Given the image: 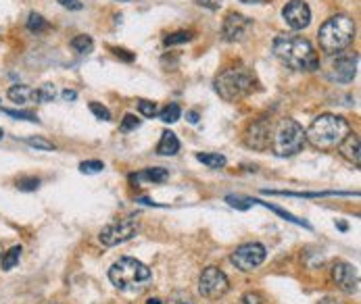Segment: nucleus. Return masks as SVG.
I'll return each mask as SVG.
<instances>
[{
    "label": "nucleus",
    "instance_id": "1",
    "mask_svg": "<svg viewBox=\"0 0 361 304\" xmlns=\"http://www.w3.org/2000/svg\"><path fill=\"white\" fill-rule=\"evenodd\" d=\"M271 51L276 58L286 65L288 69L295 71H315L319 67V58L313 51L311 42L307 38L295 36V34H284L274 40Z\"/></svg>",
    "mask_w": 361,
    "mask_h": 304
},
{
    "label": "nucleus",
    "instance_id": "2",
    "mask_svg": "<svg viewBox=\"0 0 361 304\" xmlns=\"http://www.w3.org/2000/svg\"><path fill=\"white\" fill-rule=\"evenodd\" d=\"M349 132H351V127H349L347 119L326 113V115H319L313 119L310 129L305 132V140H310V144L315 148L330 151V148H336Z\"/></svg>",
    "mask_w": 361,
    "mask_h": 304
},
{
    "label": "nucleus",
    "instance_id": "3",
    "mask_svg": "<svg viewBox=\"0 0 361 304\" xmlns=\"http://www.w3.org/2000/svg\"><path fill=\"white\" fill-rule=\"evenodd\" d=\"M319 49L326 54H338L347 51L355 38V23L347 15H334L319 27Z\"/></svg>",
    "mask_w": 361,
    "mask_h": 304
},
{
    "label": "nucleus",
    "instance_id": "4",
    "mask_svg": "<svg viewBox=\"0 0 361 304\" xmlns=\"http://www.w3.org/2000/svg\"><path fill=\"white\" fill-rule=\"evenodd\" d=\"M109 279L121 292H138L151 281V269L136 258L123 256L109 269Z\"/></svg>",
    "mask_w": 361,
    "mask_h": 304
},
{
    "label": "nucleus",
    "instance_id": "5",
    "mask_svg": "<svg viewBox=\"0 0 361 304\" xmlns=\"http://www.w3.org/2000/svg\"><path fill=\"white\" fill-rule=\"evenodd\" d=\"M255 73L245 67V65H238V67H230L226 69L224 73H219L215 77V92L228 102H236L245 96H249L253 90H255Z\"/></svg>",
    "mask_w": 361,
    "mask_h": 304
},
{
    "label": "nucleus",
    "instance_id": "6",
    "mask_svg": "<svg viewBox=\"0 0 361 304\" xmlns=\"http://www.w3.org/2000/svg\"><path fill=\"white\" fill-rule=\"evenodd\" d=\"M269 146L276 156H293L305 146V129L295 119H282L276 127H271Z\"/></svg>",
    "mask_w": 361,
    "mask_h": 304
},
{
    "label": "nucleus",
    "instance_id": "7",
    "mask_svg": "<svg viewBox=\"0 0 361 304\" xmlns=\"http://www.w3.org/2000/svg\"><path fill=\"white\" fill-rule=\"evenodd\" d=\"M357 54L355 52H338V54H330V61H328V69H326V75L330 82H336V84H349L355 80L357 75Z\"/></svg>",
    "mask_w": 361,
    "mask_h": 304
},
{
    "label": "nucleus",
    "instance_id": "8",
    "mask_svg": "<svg viewBox=\"0 0 361 304\" xmlns=\"http://www.w3.org/2000/svg\"><path fill=\"white\" fill-rule=\"evenodd\" d=\"M230 290V281L226 277V273L217 267H207L205 271L201 273L199 277V292L205 296V298H211V300H217L221 298L226 292Z\"/></svg>",
    "mask_w": 361,
    "mask_h": 304
},
{
    "label": "nucleus",
    "instance_id": "9",
    "mask_svg": "<svg viewBox=\"0 0 361 304\" xmlns=\"http://www.w3.org/2000/svg\"><path fill=\"white\" fill-rule=\"evenodd\" d=\"M136 232H138V223L134 219H121V221L106 225L99 238L104 246H117V244L132 240L136 236Z\"/></svg>",
    "mask_w": 361,
    "mask_h": 304
},
{
    "label": "nucleus",
    "instance_id": "10",
    "mask_svg": "<svg viewBox=\"0 0 361 304\" xmlns=\"http://www.w3.org/2000/svg\"><path fill=\"white\" fill-rule=\"evenodd\" d=\"M265 246L251 242V244H243L240 248H236V253L232 254V262L236 265V269L240 271H253L265 260Z\"/></svg>",
    "mask_w": 361,
    "mask_h": 304
},
{
    "label": "nucleus",
    "instance_id": "11",
    "mask_svg": "<svg viewBox=\"0 0 361 304\" xmlns=\"http://www.w3.org/2000/svg\"><path fill=\"white\" fill-rule=\"evenodd\" d=\"M253 21L240 13H228L226 19H224V25H221V36L226 42H240L247 38L249 30H251Z\"/></svg>",
    "mask_w": 361,
    "mask_h": 304
},
{
    "label": "nucleus",
    "instance_id": "12",
    "mask_svg": "<svg viewBox=\"0 0 361 304\" xmlns=\"http://www.w3.org/2000/svg\"><path fill=\"white\" fill-rule=\"evenodd\" d=\"M282 17L286 21V25L295 32L305 30L311 23V8L305 0H290L286 2V6L282 8Z\"/></svg>",
    "mask_w": 361,
    "mask_h": 304
},
{
    "label": "nucleus",
    "instance_id": "13",
    "mask_svg": "<svg viewBox=\"0 0 361 304\" xmlns=\"http://www.w3.org/2000/svg\"><path fill=\"white\" fill-rule=\"evenodd\" d=\"M332 279L345 294H357L360 292V273L349 262H336L332 267Z\"/></svg>",
    "mask_w": 361,
    "mask_h": 304
},
{
    "label": "nucleus",
    "instance_id": "14",
    "mask_svg": "<svg viewBox=\"0 0 361 304\" xmlns=\"http://www.w3.org/2000/svg\"><path fill=\"white\" fill-rule=\"evenodd\" d=\"M269 138H271V123L263 119L249 127L247 146H251L255 151H265V148H269Z\"/></svg>",
    "mask_w": 361,
    "mask_h": 304
},
{
    "label": "nucleus",
    "instance_id": "15",
    "mask_svg": "<svg viewBox=\"0 0 361 304\" xmlns=\"http://www.w3.org/2000/svg\"><path fill=\"white\" fill-rule=\"evenodd\" d=\"M338 151H341V154H343L349 163H353L355 167H360L361 144H360V136H357L355 132H349V134L345 136V140L338 144Z\"/></svg>",
    "mask_w": 361,
    "mask_h": 304
},
{
    "label": "nucleus",
    "instance_id": "16",
    "mask_svg": "<svg viewBox=\"0 0 361 304\" xmlns=\"http://www.w3.org/2000/svg\"><path fill=\"white\" fill-rule=\"evenodd\" d=\"M8 99L15 104H36L38 101V90L25 86V84H17L13 88H8Z\"/></svg>",
    "mask_w": 361,
    "mask_h": 304
},
{
    "label": "nucleus",
    "instance_id": "17",
    "mask_svg": "<svg viewBox=\"0 0 361 304\" xmlns=\"http://www.w3.org/2000/svg\"><path fill=\"white\" fill-rule=\"evenodd\" d=\"M157 152L161 156H173V154H178L180 152V140L176 138V134L163 132V136H161V140L157 144Z\"/></svg>",
    "mask_w": 361,
    "mask_h": 304
},
{
    "label": "nucleus",
    "instance_id": "18",
    "mask_svg": "<svg viewBox=\"0 0 361 304\" xmlns=\"http://www.w3.org/2000/svg\"><path fill=\"white\" fill-rule=\"evenodd\" d=\"M167 177H169L167 169H163V167H153V169H145V171L138 173V175H132V182L138 184V182L147 179V182H153V184H163Z\"/></svg>",
    "mask_w": 361,
    "mask_h": 304
},
{
    "label": "nucleus",
    "instance_id": "19",
    "mask_svg": "<svg viewBox=\"0 0 361 304\" xmlns=\"http://www.w3.org/2000/svg\"><path fill=\"white\" fill-rule=\"evenodd\" d=\"M197 160H201L209 169H219V167L226 165V156L219 154V152H199L197 154Z\"/></svg>",
    "mask_w": 361,
    "mask_h": 304
},
{
    "label": "nucleus",
    "instance_id": "20",
    "mask_svg": "<svg viewBox=\"0 0 361 304\" xmlns=\"http://www.w3.org/2000/svg\"><path fill=\"white\" fill-rule=\"evenodd\" d=\"M21 258V246H13L8 253H4V256H0V267L2 271H11Z\"/></svg>",
    "mask_w": 361,
    "mask_h": 304
},
{
    "label": "nucleus",
    "instance_id": "21",
    "mask_svg": "<svg viewBox=\"0 0 361 304\" xmlns=\"http://www.w3.org/2000/svg\"><path fill=\"white\" fill-rule=\"evenodd\" d=\"M159 117H161L163 123H176V121L182 117V108H180L176 102H169V104L159 113Z\"/></svg>",
    "mask_w": 361,
    "mask_h": 304
},
{
    "label": "nucleus",
    "instance_id": "22",
    "mask_svg": "<svg viewBox=\"0 0 361 304\" xmlns=\"http://www.w3.org/2000/svg\"><path fill=\"white\" fill-rule=\"evenodd\" d=\"M71 46L75 49L78 52H82V54H88V52L94 49V42H92V38L90 36H75L73 40H71Z\"/></svg>",
    "mask_w": 361,
    "mask_h": 304
},
{
    "label": "nucleus",
    "instance_id": "23",
    "mask_svg": "<svg viewBox=\"0 0 361 304\" xmlns=\"http://www.w3.org/2000/svg\"><path fill=\"white\" fill-rule=\"evenodd\" d=\"M47 27H49V23H47V19L42 15H38V13L30 15V19H27V30L30 32H44Z\"/></svg>",
    "mask_w": 361,
    "mask_h": 304
},
{
    "label": "nucleus",
    "instance_id": "24",
    "mask_svg": "<svg viewBox=\"0 0 361 304\" xmlns=\"http://www.w3.org/2000/svg\"><path fill=\"white\" fill-rule=\"evenodd\" d=\"M261 204H265V206H267L269 210H274L276 215L284 217L286 221H293V223H297V225H303V227H307V229H310V227H311L310 223H305L303 219H297L295 215H290V213H286V210H282V208H278V206H274V204H269V203H261Z\"/></svg>",
    "mask_w": 361,
    "mask_h": 304
},
{
    "label": "nucleus",
    "instance_id": "25",
    "mask_svg": "<svg viewBox=\"0 0 361 304\" xmlns=\"http://www.w3.org/2000/svg\"><path fill=\"white\" fill-rule=\"evenodd\" d=\"M192 38L190 32H176V34H169L165 38V46H176V44H182V42H188Z\"/></svg>",
    "mask_w": 361,
    "mask_h": 304
},
{
    "label": "nucleus",
    "instance_id": "26",
    "mask_svg": "<svg viewBox=\"0 0 361 304\" xmlns=\"http://www.w3.org/2000/svg\"><path fill=\"white\" fill-rule=\"evenodd\" d=\"M38 186H40L38 177H21V179H17V188L21 192H34V190H38Z\"/></svg>",
    "mask_w": 361,
    "mask_h": 304
},
{
    "label": "nucleus",
    "instance_id": "27",
    "mask_svg": "<svg viewBox=\"0 0 361 304\" xmlns=\"http://www.w3.org/2000/svg\"><path fill=\"white\" fill-rule=\"evenodd\" d=\"M4 115L8 117H15V119H25V121H32V123H38V117L30 110H13V108H2Z\"/></svg>",
    "mask_w": 361,
    "mask_h": 304
},
{
    "label": "nucleus",
    "instance_id": "28",
    "mask_svg": "<svg viewBox=\"0 0 361 304\" xmlns=\"http://www.w3.org/2000/svg\"><path fill=\"white\" fill-rule=\"evenodd\" d=\"M32 148H38V151H54L56 146L49 142V140H44V138H40V136H36V138H27L25 140Z\"/></svg>",
    "mask_w": 361,
    "mask_h": 304
},
{
    "label": "nucleus",
    "instance_id": "29",
    "mask_svg": "<svg viewBox=\"0 0 361 304\" xmlns=\"http://www.w3.org/2000/svg\"><path fill=\"white\" fill-rule=\"evenodd\" d=\"M138 127H140V119H138L136 115H126L119 129H121V132H134V129H138Z\"/></svg>",
    "mask_w": 361,
    "mask_h": 304
},
{
    "label": "nucleus",
    "instance_id": "30",
    "mask_svg": "<svg viewBox=\"0 0 361 304\" xmlns=\"http://www.w3.org/2000/svg\"><path fill=\"white\" fill-rule=\"evenodd\" d=\"M54 96H56V90H54L52 84H44V86L38 90V101L40 102H52L54 101Z\"/></svg>",
    "mask_w": 361,
    "mask_h": 304
},
{
    "label": "nucleus",
    "instance_id": "31",
    "mask_svg": "<svg viewBox=\"0 0 361 304\" xmlns=\"http://www.w3.org/2000/svg\"><path fill=\"white\" fill-rule=\"evenodd\" d=\"M104 169V163L101 160H84L82 165H80V171L82 173H99V171H103Z\"/></svg>",
    "mask_w": 361,
    "mask_h": 304
},
{
    "label": "nucleus",
    "instance_id": "32",
    "mask_svg": "<svg viewBox=\"0 0 361 304\" xmlns=\"http://www.w3.org/2000/svg\"><path fill=\"white\" fill-rule=\"evenodd\" d=\"M230 206H234V208H240V210H247V208H251L255 201H249V198H238V196H228L226 198Z\"/></svg>",
    "mask_w": 361,
    "mask_h": 304
},
{
    "label": "nucleus",
    "instance_id": "33",
    "mask_svg": "<svg viewBox=\"0 0 361 304\" xmlns=\"http://www.w3.org/2000/svg\"><path fill=\"white\" fill-rule=\"evenodd\" d=\"M138 110L145 115V117H155L157 113V104L151 101H138Z\"/></svg>",
    "mask_w": 361,
    "mask_h": 304
},
{
    "label": "nucleus",
    "instance_id": "34",
    "mask_svg": "<svg viewBox=\"0 0 361 304\" xmlns=\"http://www.w3.org/2000/svg\"><path fill=\"white\" fill-rule=\"evenodd\" d=\"M90 110H92V115H97V117L103 119V121H109V119H111L109 108L103 106V104H99V102H90Z\"/></svg>",
    "mask_w": 361,
    "mask_h": 304
},
{
    "label": "nucleus",
    "instance_id": "35",
    "mask_svg": "<svg viewBox=\"0 0 361 304\" xmlns=\"http://www.w3.org/2000/svg\"><path fill=\"white\" fill-rule=\"evenodd\" d=\"M61 6H65V8H69V11H80L82 8V2L80 0H56Z\"/></svg>",
    "mask_w": 361,
    "mask_h": 304
},
{
    "label": "nucleus",
    "instance_id": "36",
    "mask_svg": "<svg viewBox=\"0 0 361 304\" xmlns=\"http://www.w3.org/2000/svg\"><path fill=\"white\" fill-rule=\"evenodd\" d=\"M240 304H263V300H261V296H259V294H255V292H249V294H245V296H243V303Z\"/></svg>",
    "mask_w": 361,
    "mask_h": 304
},
{
    "label": "nucleus",
    "instance_id": "37",
    "mask_svg": "<svg viewBox=\"0 0 361 304\" xmlns=\"http://www.w3.org/2000/svg\"><path fill=\"white\" fill-rule=\"evenodd\" d=\"M201 6H205V8H211V11H215V8H219V4H221V0H197Z\"/></svg>",
    "mask_w": 361,
    "mask_h": 304
},
{
    "label": "nucleus",
    "instance_id": "38",
    "mask_svg": "<svg viewBox=\"0 0 361 304\" xmlns=\"http://www.w3.org/2000/svg\"><path fill=\"white\" fill-rule=\"evenodd\" d=\"M113 52H115V56H121L123 61H134V54H128V51H123V49H113Z\"/></svg>",
    "mask_w": 361,
    "mask_h": 304
},
{
    "label": "nucleus",
    "instance_id": "39",
    "mask_svg": "<svg viewBox=\"0 0 361 304\" xmlns=\"http://www.w3.org/2000/svg\"><path fill=\"white\" fill-rule=\"evenodd\" d=\"M63 99H65V101H75V99H78V92H75V90H65V92H63Z\"/></svg>",
    "mask_w": 361,
    "mask_h": 304
},
{
    "label": "nucleus",
    "instance_id": "40",
    "mask_svg": "<svg viewBox=\"0 0 361 304\" xmlns=\"http://www.w3.org/2000/svg\"><path fill=\"white\" fill-rule=\"evenodd\" d=\"M188 121H190V123H197V121H199V113L190 110V113H188Z\"/></svg>",
    "mask_w": 361,
    "mask_h": 304
},
{
    "label": "nucleus",
    "instance_id": "41",
    "mask_svg": "<svg viewBox=\"0 0 361 304\" xmlns=\"http://www.w3.org/2000/svg\"><path fill=\"white\" fill-rule=\"evenodd\" d=\"M319 304H341L338 300H334V298H324V300H319Z\"/></svg>",
    "mask_w": 361,
    "mask_h": 304
},
{
    "label": "nucleus",
    "instance_id": "42",
    "mask_svg": "<svg viewBox=\"0 0 361 304\" xmlns=\"http://www.w3.org/2000/svg\"><path fill=\"white\" fill-rule=\"evenodd\" d=\"M240 2H247V4H259V2H265V0H240Z\"/></svg>",
    "mask_w": 361,
    "mask_h": 304
},
{
    "label": "nucleus",
    "instance_id": "43",
    "mask_svg": "<svg viewBox=\"0 0 361 304\" xmlns=\"http://www.w3.org/2000/svg\"><path fill=\"white\" fill-rule=\"evenodd\" d=\"M149 304H161V300H159V298H151V300H149Z\"/></svg>",
    "mask_w": 361,
    "mask_h": 304
},
{
    "label": "nucleus",
    "instance_id": "44",
    "mask_svg": "<svg viewBox=\"0 0 361 304\" xmlns=\"http://www.w3.org/2000/svg\"><path fill=\"white\" fill-rule=\"evenodd\" d=\"M2 136H4V132H2V127H0V138H2Z\"/></svg>",
    "mask_w": 361,
    "mask_h": 304
},
{
    "label": "nucleus",
    "instance_id": "45",
    "mask_svg": "<svg viewBox=\"0 0 361 304\" xmlns=\"http://www.w3.org/2000/svg\"><path fill=\"white\" fill-rule=\"evenodd\" d=\"M0 256H2V246H0Z\"/></svg>",
    "mask_w": 361,
    "mask_h": 304
}]
</instances>
